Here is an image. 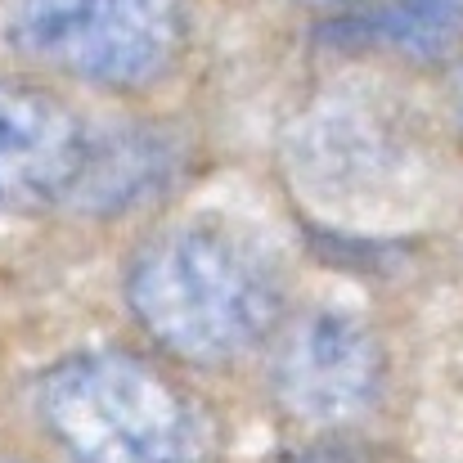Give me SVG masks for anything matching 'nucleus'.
<instances>
[{
    "label": "nucleus",
    "mask_w": 463,
    "mask_h": 463,
    "mask_svg": "<svg viewBox=\"0 0 463 463\" xmlns=\"http://www.w3.org/2000/svg\"><path fill=\"white\" fill-rule=\"evenodd\" d=\"M127 302L171 355L225 364L275 333L284 288L248 239L221 225H175L136 257Z\"/></svg>",
    "instance_id": "nucleus-1"
},
{
    "label": "nucleus",
    "mask_w": 463,
    "mask_h": 463,
    "mask_svg": "<svg viewBox=\"0 0 463 463\" xmlns=\"http://www.w3.org/2000/svg\"><path fill=\"white\" fill-rule=\"evenodd\" d=\"M36 410L72 463H212L216 455L203 401L140 355L86 351L54 364Z\"/></svg>",
    "instance_id": "nucleus-2"
},
{
    "label": "nucleus",
    "mask_w": 463,
    "mask_h": 463,
    "mask_svg": "<svg viewBox=\"0 0 463 463\" xmlns=\"http://www.w3.org/2000/svg\"><path fill=\"white\" fill-rule=\"evenodd\" d=\"M189 36L184 0H18L9 45L104 90L162 81Z\"/></svg>",
    "instance_id": "nucleus-3"
},
{
    "label": "nucleus",
    "mask_w": 463,
    "mask_h": 463,
    "mask_svg": "<svg viewBox=\"0 0 463 463\" xmlns=\"http://www.w3.org/2000/svg\"><path fill=\"white\" fill-rule=\"evenodd\" d=\"M383 383V351L369 324L351 310H310L275 351V396L307 423L355 419Z\"/></svg>",
    "instance_id": "nucleus-4"
},
{
    "label": "nucleus",
    "mask_w": 463,
    "mask_h": 463,
    "mask_svg": "<svg viewBox=\"0 0 463 463\" xmlns=\"http://www.w3.org/2000/svg\"><path fill=\"white\" fill-rule=\"evenodd\" d=\"M90 157L86 122L36 86H0V212L72 203Z\"/></svg>",
    "instance_id": "nucleus-5"
},
{
    "label": "nucleus",
    "mask_w": 463,
    "mask_h": 463,
    "mask_svg": "<svg viewBox=\"0 0 463 463\" xmlns=\"http://www.w3.org/2000/svg\"><path fill=\"white\" fill-rule=\"evenodd\" d=\"M333 32H342V45L437 63L463 45V0H383Z\"/></svg>",
    "instance_id": "nucleus-6"
},
{
    "label": "nucleus",
    "mask_w": 463,
    "mask_h": 463,
    "mask_svg": "<svg viewBox=\"0 0 463 463\" xmlns=\"http://www.w3.org/2000/svg\"><path fill=\"white\" fill-rule=\"evenodd\" d=\"M171 145L149 131H109L90 136V157L72 203L95 212H118L127 203L149 198L171 180Z\"/></svg>",
    "instance_id": "nucleus-7"
},
{
    "label": "nucleus",
    "mask_w": 463,
    "mask_h": 463,
    "mask_svg": "<svg viewBox=\"0 0 463 463\" xmlns=\"http://www.w3.org/2000/svg\"><path fill=\"white\" fill-rule=\"evenodd\" d=\"M315 5H364V0H315Z\"/></svg>",
    "instance_id": "nucleus-8"
},
{
    "label": "nucleus",
    "mask_w": 463,
    "mask_h": 463,
    "mask_svg": "<svg viewBox=\"0 0 463 463\" xmlns=\"http://www.w3.org/2000/svg\"><path fill=\"white\" fill-rule=\"evenodd\" d=\"M459 113H463V72H459Z\"/></svg>",
    "instance_id": "nucleus-9"
}]
</instances>
